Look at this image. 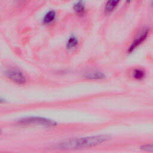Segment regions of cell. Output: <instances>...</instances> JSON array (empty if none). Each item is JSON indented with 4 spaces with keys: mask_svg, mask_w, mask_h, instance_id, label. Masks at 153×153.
<instances>
[{
    "mask_svg": "<svg viewBox=\"0 0 153 153\" xmlns=\"http://www.w3.org/2000/svg\"><path fill=\"white\" fill-rule=\"evenodd\" d=\"M56 13L54 10L48 11L43 17V23L45 25H48L51 23L56 19Z\"/></svg>",
    "mask_w": 153,
    "mask_h": 153,
    "instance_id": "52a82bcc",
    "label": "cell"
},
{
    "mask_svg": "<svg viewBox=\"0 0 153 153\" xmlns=\"http://www.w3.org/2000/svg\"><path fill=\"white\" fill-rule=\"evenodd\" d=\"M85 77L91 79H102L105 77V75L103 73L99 71H92L89 72L85 75Z\"/></svg>",
    "mask_w": 153,
    "mask_h": 153,
    "instance_id": "ba28073f",
    "label": "cell"
},
{
    "mask_svg": "<svg viewBox=\"0 0 153 153\" xmlns=\"http://www.w3.org/2000/svg\"><path fill=\"white\" fill-rule=\"evenodd\" d=\"M110 139L106 135H97L80 138H73L60 142L58 146L63 149H78L94 146L103 143Z\"/></svg>",
    "mask_w": 153,
    "mask_h": 153,
    "instance_id": "6da1fadb",
    "label": "cell"
},
{
    "mask_svg": "<svg viewBox=\"0 0 153 153\" xmlns=\"http://www.w3.org/2000/svg\"><path fill=\"white\" fill-rule=\"evenodd\" d=\"M152 4L153 5V0H152Z\"/></svg>",
    "mask_w": 153,
    "mask_h": 153,
    "instance_id": "7c38bea8",
    "label": "cell"
},
{
    "mask_svg": "<svg viewBox=\"0 0 153 153\" xmlns=\"http://www.w3.org/2000/svg\"><path fill=\"white\" fill-rule=\"evenodd\" d=\"M120 1L121 0H107L104 8L105 13L106 14L112 13L118 5Z\"/></svg>",
    "mask_w": 153,
    "mask_h": 153,
    "instance_id": "5b68a950",
    "label": "cell"
},
{
    "mask_svg": "<svg viewBox=\"0 0 153 153\" xmlns=\"http://www.w3.org/2000/svg\"><path fill=\"white\" fill-rule=\"evenodd\" d=\"M145 75V72L143 70L140 69H136L133 72V77L137 79H141L143 78Z\"/></svg>",
    "mask_w": 153,
    "mask_h": 153,
    "instance_id": "30bf717a",
    "label": "cell"
},
{
    "mask_svg": "<svg viewBox=\"0 0 153 153\" xmlns=\"http://www.w3.org/2000/svg\"><path fill=\"white\" fill-rule=\"evenodd\" d=\"M148 33H149V29H145L139 37L136 38L134 41H133V42L128 48V53H131L138 46H139L146 39L148 35Z\"/></svg>",
    "mask_w": 153,
    "mask_h": 153,
    "instance_id": "277c9868",
    "label": "cell"
},
{
    "mask_svg": "<svg viewBox=\"0 0 153 153\" xmlns=\"http://www.w3.org/2000/svg\"><path fill=\"white\" fill-rule=\"evenodd\" d=\"M19 123L23 125L35 124V125L44 126L46 127H53L56 125V123L51 120L42 118V117H27L23 119H20Z\"/></svg>",
    "mask_w": 153,
    "mask_h": 153,
    "instance_id": "7a4b0ae2",
    "label": "cell"
},
{
    "mask_svg": "<svg viewBox=\"0 0 153 153\" xmlns=\"http://www.w3.org/2000/svg\"><path fill=\"white\" fill-rule=\"evenodd\" d=\"M5 75L12 81L19 84H23L26 82V78L24 74L19 69L14 68L7 69L5 72Z\"/></svg>",
    "mask_w": 153,
    "mask_h": 153,
    "instance_id": "3957f363",
    "label": "cell"
},
{
    "mask_svg": "<svg viewBox=\"0 0 153 153\" xmlns=\"http://www.w3.org/2000/svg\"><path fill=\"white\" fill-rule=\"evenodd\" d=\"M141 149L148 152H153V143L146 144L141 146Z\"/></svg>",
    "mask_w": 153,
    "mask_h": 153,
    "instance_id": "8fae6325",
    "label": "cell"
},
{
    "mask_svg": "<svg viewBox=\"0 0 153 153\" xmlns=\"http://www.w3.org/2000/svg\"><path fill=\"white\" fill-rule=\"evenodd\" d=\"M78 42V41L77 38L74 36H72L69 37L67 41L66 47L69 49L73 48L77 45Z\"/></svg>",
    "mask_w": 153,
    "mask_h": 153,
    "instance_id": "9c48e42d",
    "label": "cell"
},
{
    "mask_svg": "<svg viewBox=\"0 0 153 153\" xmlns=\"http://www.w3.org/2000/svg\"><path fill=\"white\" fill-rule=\"evenodd\" d=\"M74 10L76 14L79 16L83 15L85 11V6L83 1L79 0L76 2L74 5Z\"/></svg>",
    "mask_w": 153,
    "mask_h": 153,
    "instance_id": "8992f818",
    "label": "cell"
}]
</instances>
